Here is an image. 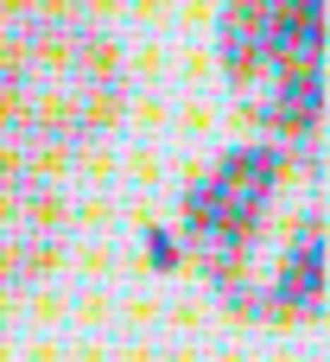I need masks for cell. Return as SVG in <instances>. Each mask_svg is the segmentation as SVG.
Listing matches in <instances>:
<instances>
[{
    "instance_id": "cell-1",
    "label": "cell",
    "mask_w": 330,
    "mask_h": 362,
    "mask_svg": "<svg viewBox=\"0 0 330 362\" xmlns=\"http://www.w3.org/2000/svg\"><path fill=\"white\" fill-rule=\"evenodd\" d=\"M324 165L305 146H229L184 191V248L248 325H286L324 305Z\"/></svg>"
},
{
    "instance_id": "cell-2",
    "label": "cell",
    "mask_w": 330,
    "mask_h": 362,
    "mask_svg": "<svg viewBox=\"0 0 330 362\" xmlns=\"http://www.w3.org/2000/svg\"><path fill=\"white\" fill-rule=\"evenodd\" d=\"M121 115V57L76 19H32L0 38V127L38 153L89 146Z\"/></svg>"
},
{
    "instance_id": "cell-3",
    "label": "cell",
    "mask_w": 330,
    "mask_h": 362,
    "mask_svg": "<svg viewBox=\"0 0 330 362\" xmlns=\"http://www.w3.org/2000/svg\"><path fill=\"white\" fill-rule=\"evenodd\" d=\"M324 25L330 0H229L216 25V57L235 102L261 127L299 140L324 121Z\"/></svg>"
},
{
    "instance_id": "cell-4",
    "label": "cell",
    "mask_w": 330,
    "mask_h": 362,
    "mask_svg": "<svg viewBox=\"0 0 330 362\" xmlns=\"http://www.w3.org/2000/svg\"><path fill=\"white\" fill-rule=\"evenodd\" d=\"M57 235H64V210L45 172L0 153V286L38 280L57 261Z\"/></svg>"
}]
</instances>
